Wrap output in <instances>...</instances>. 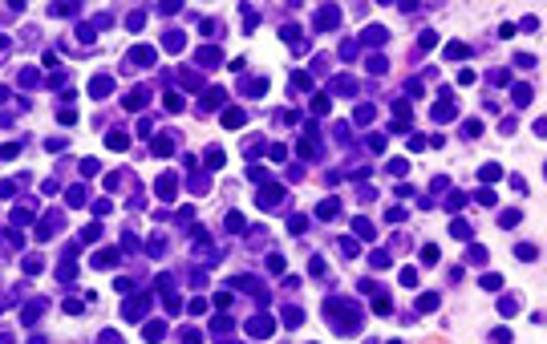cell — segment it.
Returning <instances> with one entry per match:
<instances>
[{
  "instance_id": "7a4b0ae2",
  "label": "cell",
  "mask_w": 547,
  "mask_h": 344,
  "mask_svg": "<svg viewBox=\"0 0 547 344\" xmlns=\"http://www.w3.org/2000/svg\"><path fill=\"white\" fill-rule=\"evenodd\" d=\"M272 328H276L272 316H252V320H248V332H252V336H272Z\"/></svg>"
},
{
  "instance_id": "44dd1931",
  "label": "cell",
  "mask_w": 547,
  "mask_h": 344,
  "mask_svg": "<svg viewBox=\"0 0 547 344\" xmlns=\"http://www.w3.org/2000/svg\"><path fill=\"white\" fill-rule=\"evenodd\" d=\"M515 102L527 106V102H531V89H527V85H515Z\"/></svg>"
},
{
  "instance_id": "7c38bea8",
  "label": "cell",
  "mask_w": 547,
  "mask_h": 344,
  "mask_svg": "<svg viewBox=\"0 0 547 344\" xmlns=\"http://www.w3.org/2000/svg\"><path fill=\"white\" fill-rule=\"evenodd\" d=\"M454 117V102H438L434 106V121H450Z\"/></svg>"
},
{
  "instance_id": "4316f807",
  "label": "cell",
  "mask_w": 547,
  "mask_h": 344,
  "mask_svg": "<svg viewBox=\"0 0 547 344\" xmlns=\"http://www.w3.org/2000/svg\"><path fill=\"white\" fill-rule=\"evenodd\" d=\"M207 166H211V170H219V166H223V154H219V150H211V154H207Z\"/></svg>"
},
{
  "instance_id": "74e56055",
  "label": "cell",
  "mask_w": 547,
  "mask_h": 344,
  "mask_svg": "<svg viewBox=\"0 0 547 344\" xmlns=\"http://www.w3.org/2000/svg\"><path fill=\"white\" fill-rule=\"evenodd\" d=\"M4 49H8V41H4V37H0V57H4Z\"/></svg>"
},
{
  "instance_id": "4fadbf2b",
  "label": "cell",
  "mask_w": 547,
  "mask_h": 344,
  "mask_svg": "<svg viewBox=\"0 0 547 344\" xmlns=\"http://www.w3.org/2000/svg\"><path fill=\"white\" fill-rule=\"evenodd\" d=\"M162 336H166V324H162V320H150V324H146V340H162Z\"/></svg>"
},
{
  "instance_id": "d4e9b609",
  "label": "cell",
  "mask_w": 547,
  "mask_h": 344,
  "mask_svg": "<svg viewBox=\"0 0 547 344\" xmlns=\"http://www.w3.org/2000/svg\"><path fill=\"white\" fill-rule=\"evenodd\" d=\"M450 231H454V235H458V239H470V223H462V219H458V223H454Z\"/></svg>"
},
{
  "instance_id": "8992f818",
  "label": "cell",
  "mask_w": 547,
  "mask_h": 344,
  "mask_svg": "<svg viewBox=\"0 0 547 344\" xmlns=\"http://www.w3.org/2000/svg\"><path fill=\"white\" fill-rule=\"evenodd\" d=\"M442 57H446V61H462V57H470V49H466V45H462V41H450V45H446V53H442Z\"/></svg>"
},
{
  "instance_id": "d6a6232c",
  "label": "cell",
  "mask_w": 547,
  "mask_h": 344,
  "mask_svg": "<svg viewBox=\"0 0 547 344\" xmlns=\"http://www.w3.org/2000/svg\"><path fill=\"white\" fill-rule=\"evenodd\" d=\"M187 312H191V316H203V312H207V304H203V300H191V304H187Z\"/></svg>"
},
{
  "instance_id": "5bb4252c",
  "label": "cell",
  "mask_w": 547,
  "mask_h": 344,
  "mask_svg": "<svg viewBox=\"0 0 547 344\" xmlns=\"http://www.w3.org/2000/svg\"><path fill=\"white\" fill-rule=\"evenodd\" d=\"M118 263V251H98L94 255V267H114Z\"/></svg>"
},
{
  "instance_id": "8fae6325",
  "label": "cell",
  "mask_w": 547,
  "mask_h": 344,
  "mask_svg": "<svg viewBox=\"0 0 547 344\" xmlns=\"http://www.w3.org/2000/svg\"><path fill=\"white\" fill-rule=\"evenodd\" d=\"M353 235H361V239H373V223H369V219H353Z\"/></svg>"
},
{
  "instance_id": "484cf974",
  "label": "cell",
  "mask_w": 547,
  "mask_h": 344,
  "mask_svg": "<svg viewBox=\"0 0 547 344\" xmlns=\"http://www.w3.org/2000/svg\"><path fill=\"white\" fill-rule=\"evenodd\" d=\"M182 344H203V332H195V328H187V332H182Z\"/></svg>"
},
{
  "instance_id": "ac0fdd59",
  "label": "cell",
  "mask_w": 547,
  "mask_h": 344,
  "mask_svg": "<svg viewBox=\"0 0 547 344\" xmlns=\"http://www.w3.org/2000/svg\"><path fill=\"white\" fill-rule=\"evenodd\" d=\"M106 142H110V150H126V146H130V138H126V134H110Z\"/></svg>"
},
{
  "instance_id": "e575fe53",
  "label": "cell",
  "mask_w": 547,
  "mask_h": 344,
  "mask_svg": "<svg viewBox=\"0 0 547 344\" xmlns=\"http://www.w3.org/2000/svg\"><path fill=\"white\" fill-rule=\"evenodd\" d=\"M466 138H474V134H482V121H466V130H462Z\"/></svg>"
},
{
  "instance_id": "30bf717a",
  "label": "cell",
  "mask_w": 547,
  "mask_h": 344,
  "mask_svg": "<svg viewBox=\"0 0 547 344\" xmlns=\"http://www.w3.org/2000/svg\"><path fill=\"white\" fill-rule=\"evenodd\" d=\"M243 121H248V117H243V110H223V126H227V130H239Z\"/></svg>"
},
{
  "instance_id": "ba28073f",
  "label": "cell",
  "mask_w": 547,
  "mask_h": 344,
  "mask_svg": "<svg viewBox=\"0 0 547 344\" xmlns=\"http://www.w3.org/2000/svg\"><path fill=\"white\" fill-rule=\"evenodd\" d=\"M130 61H134V65H154V49H146V45H138ZM130 61H126V65H130Z\"/></svg>"
},
{
  "instance_id": "6da1fadb",
  "label": "cell",
  "mask_w": 547,
  "mask_h": 344,
  "mask_svg": "<svg viewBox=\"0 0 547 344\" xmlns=\"http://www.w3.org/2000/svg\"><path fill=\"white\" fill-rule=\"evenodd\" d=\"M256 199H260L264 207H272V203H280V199H284V186H276V182H264Z\"/></svg>"
},
{
  "instance_id": "83f0119b",
  "label": "cell",
  "mask_w": 547,
  "mask_h": 344,
  "mask_svg": "<svg viewBox=\"0 0 547 344\" xmlns=\"http://www.w3.org/2000/svg\"><path fill=\"white\" fill-rule=\"evenodd\" d=\"M219 102H223V89H211L207 98H203V106H219Z\"/></svg>"
},
{
  "instance_id": "52a82bcc",
  "label": "cell",
  "mask_w": 547,
  "mask_h": 344,
  "mask_svg": "<svg viewBox=\"0 0 547 344\" xmlns=\"http://www.w3.org/2000/svg\"><path fill=\"white\" fill-rule=\"evenodd\" d=\"M170 146H174V142H170L166 134H158V138H154V150H150V154H154V158H170V154H174Z\"/></svg>"
},
{
  "instance_id": "f546056e",
  "label": "cell",
  "mask_w": 547,
  "mask_h": 344,
  "mask_svg": "<svg viewBox=\"0 0 547 344\" xmlns=\"http://www.w3.org/2000/svg\"><path fill=\"white\" fill-rule=\"evenodd\" d=\"M268 271H284V255H268Z\"/></svg>"
},
{
  "instance_id": "9a60e30c",
  "label": "cell",
  "mask_w": 547,
  "mask_h": 344,
  "mask_svg": "<svg viewBox=\"0 0 547 344\" xmlns=\"http://www.w3.org/2000/svg\"><path fill=\"white\" fill-rule=\"evenodd\" d=\"M65 203H69V207H81V203H85V186H73V191L65 195Z\"/></svg>"
},
{
  "instance_id": "8d00e7d4",
  "label": "cell",
  "mask_w": 547,
  "mask_h": 344,
  "mask_svg": "<svg viewBox=\"0 0 547 344\" xmlns=\"http://www.w3.org/2000/svg\"><path fill=\"white\" fill-rule=\"evenodd\" d=\"M478 203H482V207H495V191H478Z\"/></svg>"
},
{
  "instance_id": "d590c367",
  "label": "cell",
  "mask_w": 547,
  "mask_h": 344,
  "mask_svg": "<svg viewBox=\"0 0 547 344\" xmlns=\"http://www.w3.org/2000/svg\"><path fill=\"white\" fill-rule=\"evenodd\" d=\"M389 174H406V158H393V162H389Z\"/></svg>"
},
{
  "instance_id": "4dcf8cb0",
  "label": "cell",
  "mask_w": 547,
  "mask_h": 344,
  "mask_svg": "<svg viewBox=\"0 0 547 344\" xmlns=\"http://www.w3.org/2000/svg\"><path fill=\"white\" fill-rule=\"evenodd\" d=\"M402 284H406V288H413V284H417V271H413V267H406V271H402Z\"/></svg>"
},
{
  "instance_id": "2e32d148",
  "label": "cell",
  "mask_w": 547,
  "mask_h": 344,
  "mask_svg": "<svg viewBox=\"0 0 547 344\" xmlns=\"http://www.w3.org/2000/svg\"><path fill=\"white\" fill-rule=\"evenodd\" d=\"M482 288H486V292H499V288H503V275H495V271L482 275Z\"/></svg>"
},
{
  "instance_id": "1f68e13d",
  "label": "cell",
  "mask_w": 547,
  "mask_h": 344,
  "mask_svg": "<svg viewBox=\"0 0 547 344\" xmlns=\"http://www.w3.org/2000/svg\"><path fill=\"white\" fill-rule=\"evenodd\" d=\"M162 102H166V110H182V98H178V93H166Z\"/></svg>"
},
{
  "instance_id": "277c9868",
  "label": "cell",
  "mask_w": 547,
  "mask_h": 344,
  "mask_svg": "<svg viewBox=\"0 0 547 344\" xmlns=\"http://www.w3.org/2000/svg\"><path fill=\"white\" fill-rule=\"evenodd\" d=\"M150 308V296H138L134 304H126V308H122V316H126V320H142V312Z\"/></svg>"
},
{
  "instance_id": "7402d4cb",
  "label": "cell",
  "mask_w": 547,
  "mask_h": 344,
  "mask_svg": "<svg viewBox=\"0 0 547 344\" xmlns=\"http://www.w3.org/2000/svg\"><path fill=\"white\" fill-rule=\"evenodd\" d=\"M421 263L434 267V263H438V247H425V251H421Z\"/></svg>"
},
{
  "instance_id": "d6986e66",
  "label": "cell",
  "mask_w": 547,
  "mask_h": 344,
  "mask_svg": "<svg viewBox=\"0 0 547 344\" xmlns=\"http://www.w3.org/2000/svg\"><path fill=\"white\" fill-rule=\"evenodd\" d=\"M373 312H377V316H389V312H393V304H389L385 296H377V300H373Z\"/></svg>"
},
{
  "instance_id": "3957f363",
  "label": "cell",
  "mask_w": 547,
  "mask_h": 344,
  "mask_svg": "<svg viewBox=\"0 0 547 344\" xmlns=\"http://www.w3.org/2000/svg\"><path fill=\"white\" fill-rule=\"evenodd\" d=\"M174 182H178L174 174H162V178L154 182V195H158L162 203H170V199H174Z\"/></svg>"
},
{
  "instance_id": "f1b7e54d",
  "label": "cell",
  "mask_w": 547,
  "mask_h": 344,
  "mask_svg": "<svg viewBox=\"0 0 547 344\" xmlns=\"http://www.w3.org/2000/svg\"><path fill=\"white\" fill-rule=\"evenodd\" d=\"M81 174H85V178H94V174H98V162H94V158H85V162H81Z\"/></svg>"
},
{
  "instance_id": "cb8c5ba5",
  "label": "cell",
  "mask_w": 547,
  "mask_h": 344,
  "mask_svg": "<svg viewBox=\"0 0 547 344\" xmlns=\"http://www.w3.org/2000/svg\"><path fill=\"white\" fill-rule=\"evenodd\" d=\"M337 215V199H328V203H320V219H332Z\"/></svg>"
},
{
  "instance_id": "603a6c76",
  "label": "cell",
  "mask_w": 547,
  "mask_h": 344,
  "mask_svg": "<svg viewBox=\"0 0 547 344\" xmlns=\"http://www.w3.org/2000/svg\"><path fill=\"white\" fill-rule=\"evenodd\" d=\"M16 154H20L16 142H4V146H0V158H16Z\"/></svg>"
},
{
  "instance_id": "9c48e42d",
  "label": "cell",
  "mask_w": 547,
  "mask_h": 344,
  "mask_svg": "<svg viewBox=\"0 0 547 344\" xmlns=\"http://www.w3.org/2000/svg\"><path fill=\"white\" fill-rule=\"evenodd\" d=\"M110 77H94V85H89V98H110Z\"/></svg>"
},
{
  "instance_id": "836d02e7",
  "label": "cell",
  "mask_w": 547,
  "mask_h": 344,
  "mask_svg": "<svg viewBox=\"0 0 547 344\" xmlns=\"http://www.w3.org/2000/svg\"><path fill=\"white\" fill-rule=\"evenodd\" d=\"M308 271H312V275H324V271H328V267H324V259H320V255H316V259H312V263H308Z\"/></svg>"
},
{
  "instance_id": "e0dca14e",
  "label": "cell",
  "mask_w": 547,
  "mask_h": 344,
  "mask_svg": "<svg viewBox=\"0 0 547 344\" xmlns=\"http://www.w3.org/2000/svg\"><path fill=\"white\" fill-rule=\"evenodd\" d=\"M430 308H438V296H434V292H425V296L417 300V312H430Z\"/></svg>"
},
{
  "instance_id": "5b68a950",
  "label": "cell",
  "mask_w": 547,
  "mask_h": 344,
  "mask_svg": "<svg viewBox=\"0 0 547 344\" xmlns=\"http://www.w3.org/2000/svg\"><path fill=\"white\" fill-rule=\"evenodd\" d=\"M146 98H150L146 89H134V93H126V98H122V106H126V110H142V106H146Z\"/></svg>"
},
{
  "instance_id": "ffe728a7",
  "label": "cell",
  "mask_w": 547,
  "mask_h": 344,
  "mask_svg": "<svg viewBox=\"0 0 547 344\" xmlns=\"http://www.w3.org/2000/svg\"><path fill=\"white\" fill-rule=\"evenodd\" d=\"M328 106H332V102L324 98V93H316V98H312V114H328Z\"/></svg>"
}]
</instances>
